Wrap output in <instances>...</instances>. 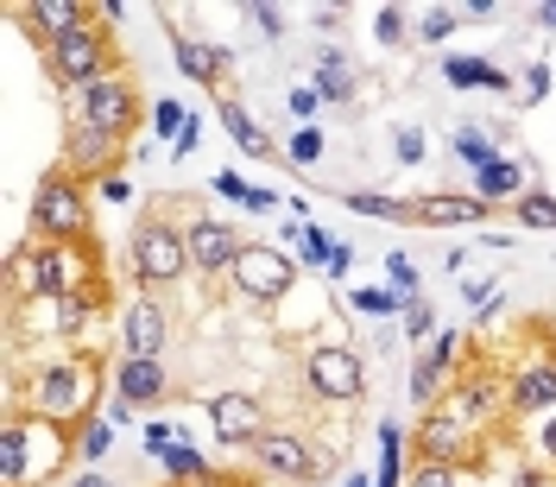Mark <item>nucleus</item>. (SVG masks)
<instances>
[{
    "instance_id": "obj_1",
    "label": "nucleus",
    "mask_w": 556,
    "mask_h": 487,
    "mask_svg": "<svg viewBox=\"0 0 556 487\" xmlns=\"http://www.w3.org/2000/svg\"><path fill=\"white\" fill-rule=\"evenodd\" d=\"M96 405V367L89 361H58L33 380V417L38 424H70Z\"/></svg>"
},
{
    "instance_id": "obj_2",
    "label": "nucleus",
    "mask_w": 556,
    "mask_h": 487,
    "mask_svg": "<svg viewBox=\"0 0 556 487\" xmlns=\"http://www.w3.org/2000/svg\"><path fill=\"white\" fill-rule=\"evenodd\" d=\"M33 235L51 247H76L83 235H89V209H83V197H76V184L70 177H45L33 197Z\"/></svg>"
},
{
    "instance_id": "obj_3",
    "label": "nucleus",
    "mask_w": 556,
    "mask_h": 487,
    "mask_svg": "<svg viewBox=\"0 0 556 487\" xmlns=\"http://www.w3.org/2000/svg\"><path fill=\"white\" fill-rule=\"evenodd\" d=\"M13 273H20V285H26L33 298H51V304L89 285L83 266L70 260V247H51V241H33L26 253H13Z\"/></svg>"
},
{
    "instance_id": "obj_4",
    "label": "nucleus",
    "mask_w": 556,
    "mask_h": 487,
    "mask_svg": "<svg viewBox=\"0 0 556 487\" xmlns=\"http://www.w3.org/2000/svg\"><path fill=\"white\" fill-rule=\"evenodd\" d=\"M134 273L139 285H172L190 273V247L172 222H139L134 228Z\"/></svg>"
},
{
    "instance_id": "obj_5",
    "label": "nucleus",
    "mask_w": 556,
    "mask_h": 487,
    "mask_svg": "<svg viewBox=\"0 0 556 487\" xmlns=\"http://www.w3.org/2000/svg\"><path fill=\"white\" fill-rule=\"evenodd\" d=\"M76 121L83 127H102V134H134V121H139V102H134V89L108 70V76H96V83H83L76 89Z\"/></svg>"
},
{
    "instance_id": "obj_6",
    "label": "nucleus",
    "mask_w": 556,
    "mask_h": 487,
    "mask_svg": "<svg viewBox=\"0 0 556 487\" xmlns=\"http://www.w3.org/2000/svg\"><path fill=\"white\" fill-rule=\"evenodd\" d=\"M45 58H51V76L58 83H96V76H108V33L89 20V26H76L70 38H58V45H45Z\"/></svg>"
},
{
    "instance_id": "obj_7",
    "label": "nucleus",
    "mask_w": 556,
    "mask_h": 487,
    "mask_svg": "<svg viewBox=\"0 0 556 487\" xmlns=\"http://www.w3.org/2000/svg\"><path fill=\"white\" fill-rule=\"evenodd\" d=\"M228 273H235V291H241V298H253V304H273V298H285V291H291L298 266H291L278 247H241V260H235Z\"/></svg>"
},
{
    "instance_id": "obj_8",
    "label": "nucleus",
    "mask_w": 556,
    "mask_h": 487,
    "mask_svg": "<svg viewBox=\"0 0 556 487\" xmlns=\"http://www.w3.org/2000/svg\"><path fill=\"white\" fill-rule=\"evenodd\" d=\"M253 455H260V469H273L285 482H311V475L329 469L323 455H311L304 437H278V430H260V437H253Z\"/></svg>"
},
{
    "instance_id": "obj_9",
    "label": "nucleus",
    "mask_w": 556,
    "mask_h": 487,
    "mask_svg": "<svg viewBox=\"0 0 556 487\" xmlns=\"http://www.w3.org/2000/svg\"><path fill=\"white\" fill-rule=\"evenodd\" d=\"M417 450H424V462H443V469L468 462V455H475L468 417H455V412H430L424 424H417Z\"/></svg>"
},
{
    "instance_id": "obj_10",
    "label": "nucleus",
    "mask_w": 556,
    "mask_h": 487,
    "mask_svg": "<svg viewBox=\"0 0 556 487\" xmlns=\"http://www.w3.org/2000/svg\"><path fill=\"white\" fill-rule=\"evenodd\" d=\"M165 311H159V298H139L127 304L121 316V361H159V348H165Z\"/></svg>"
},
{
    "instance_id": "obj_11",
    "label": "nucleus",
    "mask_w": 556,
    "mask_h": 487,
    "mask_svg": "<svg viewBox=\"0 0 556 487\" xmlns=\"http://www.w3.org/2000/svg\"><path fill=\"white\" fill-rule=\"evenodd\" d=\"M184 247H190V266H197V273H228V266L241 260L235 228H228V222H208V215H197V222L184 228Z\"/></svg>"
},
{
    "instance_id": "obj_12",
    "label": "nucleus",
    "mask_w": 556,
    "mask_h": 487,
    "mask_svg": "<svg viewBox=\"0 0 556 487\" xmlns=\"http://www.w3.org/2000/svg\"><path fill=\"white\" fill-rule=\"evenodd\" d=\"M304 380H311L323 399H354V392H361V354H348V348H311Z\"/></svg>"
},
{
    "instance_id": "obj_13",
    "label": "nucleus",
    "mask_w": 556,
    "mask_h": 487,
    "mask_svg": "<svg viewBox=\"0 0 556 487\" xmlns=\"http://www.w3.org/2000/svg\"><path fill=\"white\" fill-rule=\"evenodd\" d=\"M208 424H215V437H228V444H253V437H260V399H253V392H215V399H208Z\"/></svg>"
},
{
    "instance_id": "obj_14",
    "label": "nucleus",
    "mask_w": 556,
    "mask_h": 487,
    "mask_svg": "<svg viewBox=\"0 0 556 487\" xmlns=\"http://www.w3.org/2000/svg\"><path fill=\"white\" fill-rule=\"evenodd\" d=\"M114 399H127V405L165 399V361H121L114 367Z\"/></svg>"
},
{
    "instance_id": "obj_15",
    "label": "nucleus",
    "mask_w": 556,
    "mask_h": 487,
    "mask_svg": "<svg viewBox=\"0 0 556 487\" xmlns=\"http://www.w3.org/2000/svg\"><path fill=\"white\" fill-rule=\"evenodd\" d=\"M89 20H96V13H83L76 0H33V7H26V26H33V33L45 38V45L70 38L76 26H89Z\"/></svg>"
},
{
    "instance_id": "obj_16",
    "label": "nucleus",
    "mask_w": 556,
    "mask_h": 487,
    "mask_svg": "<svg viewBox=\"0 0 556 487\" xmlns=\"http://www.w3.org/2000/svg\"><path fill=\"white\" fill-rule=\"evenodd\" d=\"M33 424H7L0 430V482L7 487H33L38 482V469H33Z\"/></svg>"
},
{
    "instance_id": "obj_17",
    "label": "nucleus",
    "mask_w": 556,
    "mask_h": 487,
    "mask_svg": "<svg viewBox=\"0 0 556 487\" xmlns=\"http://www.w3.org/2000/svg\"><path fill=\"white\" fill-rule=\"evenodd\" d=\"M114 146H121L114 134H102V127H83V121H76V127H70V165H76V172H89V177H108Z\"/></svg>"
},
{
    "instance_id": "obj_18",
    "label": "nucleus",
    "mask_w": 556,
    "mask_h": 487,
    "mask_svg": "<svg viewBox=\"0 0 556 487\" xmlns=\"http://www.w3.org/2000/svg\"><path fill=\"white\" fill-rule=\"evenodd\" d=\"M513 412H556V367H525L513 380Z\"/></svg>"
},
{
    "instance_id": "obj_19",
    "label": "nucleus",
    "mask_w": 556,
    "mask_h": 487,
    "mask_svg": "<svg viewBox=\"0 0 556 487\" xmlns=\"http://www.w3.org/2000/svg\"><path fill=\"white\" fill-rule=\"evenodd\" d=\"M481 197H417L412 203V222H481Z\"/></svg>"
},
{
    "instance_id": "obj_20",
    "label": "nucleus",
    "mask_w": 556,
    "mask_h": 487,
    "mask_svg": "<svg viewBox=\"0 0 556 487\" xmlns=\"http://www.w3.org/2000/svg\"><path fill=\"white\" fill-rule=\"evenodd\" d=\"M222 127L235 134V146H241L247 159H273V152H278L273 139L260 134V121H253V114H247L241 102H222Z\"/></svg>"
},
{
    "instance_id": "obj_21",
    "label": "nucleus",
    "mask_w": 556,
    "mask_h": 487,
    "mask_svg": "<svg viewBox=\"0 0 556 487\" xmlns=\"http://www.w3.org/2000/svg\"><path fill=\"white\" fill-rule=\"evenodd\" d=\"M172 51H177V70H184V76L215 83V70H222V51H215V45H203V38H190V33H172Z\"/></svg>"
},
{
    "instance_id": "obj_22",
    "label": "nucleus",
    "mask_w": 556,
    "mask_h": 487,
    "mask_svg": "<svg viewBox=\"0 0 556 487\" xmlns=\"http://www.w3.org/2000/svg\"><path fill=\"white\" fill-rule=\"evenodd\" d=\"M443 76H450L455 89H513V76H506V70H493V64H481V58H450Z\"/></svg>"
},
{
    "instance_id": "obj_23",
    "label": "nucleus",
    "mask_w": 556,
    "mask_h": 487,
    "mask_svg": "<svg viewBox=\"0 0 556 487\" xmlns=\"http://www.w3.org/2000/svg\"><path fill=\"white\" fill-rule=\"evenodd\" d=\"M475 177H481V190H475L481 203H506V197L519 203V197H525V172H519V165H506V159H493V165L475 172Z\"/></svg>"
},
{
    "instance_id": "obj_24",
    "label": "nucleus",
    "mask_w": 556,
    "mask_h": 487,
    "mask_svg": "<svg viewBox=\"0 0 556 487\" xmlns=\"http://www.w3.org/2000/svg\"><path fill=\"white\" fill-rule=\"evenodd\" d=\"M354 215H386V222H412V203H392V197H380V190H348L342 197Z\"/></svg>"
},
{
    "instance_id": "obj_25",
    "label": "nucleus",
    "mask_w": 556,
    "mask_h": 487,
    "mask_svg": "<svg viewBox=\"0 0 556 487\" xmlns=\"http://www.w3.org/2000/svg\"><path fill=\"white\" fill-rule=\"evenodd\" d=\"M159 462H165V475H172V482H208V462L197 450H184V444H172Z\"/></svg>"
},
{
    "instance_id": "obj_26",
    "label": "nucleus",
    "mask_w": 556,
    "mask_h": 487,
    "mask_svg": "<svg viewBox=\"0 0 556 487\" xmlns=\"http://www.w3.org/2000/svg\"><path fill=\"white\" fill-rule=\"evenodd\" d=\"M500 405V380H468V392L455 399V417H486Z\"/></svg>"
},
{
    "instance_id": "obj_27",
    "label": "nucleus",
    "mask_w": 556,
    "mask_h": 487,
    "mask_svg": "<svg viewBox=\"0 0 556 487\" xmlns=\"http://www.w3.org/2000/svg\"><path fill=\"white\" fill-rule=\"evenodd\" d=\"M455 159H468L475 172H486V165H493L500 152L486 146V134H481V127H462V134H455Z\"/></svg>"
},
{
    "instance_id": "obj_28",
    "label": "nucleus",
    "mask_w": 556,
    "mask_h": 487,
    "mask_svg": "<svg viewBox=\"0 0 556 487\" xmlns=\"http://www.w3.org/2000/svg\"><path fill=\"white\" fill-rule=\"evenodd\" d=\"M354 96V76L342 64H323L316 70V102H348Z\"/></svg>"
},
{
    "instance_id": "obj_29",
    "label": "nucleus",
    "mask_w": 556,
    "mask_h": 487,
    "mask_svg": "<svg viewBox=\"0 0 556 487\" xmlns=\"http://www.w3.org/2000/svg\"><path fill=\"white\" fill-rule=\"evenodd\" d=\"M291 235H298V247H304V260H311V266H329V253H336V247L323 241V228H316V222H298Z\"/></svg>"
},
{
    "instance_id": "obj_30",
    "label": "nucleus",
    "mask_w": 556,
    "mask_h": 487,
    "mask_svg": "<svg viewBox=\"0 0 556 487\" xmlns=\"http://www.w3.org/2000/svg\"><path fill=\"white\" fill-rule=\"evenodd\" d=\"M455 20H462V13H455V7H430V13H424V45H443V38L455 33Z\"/></svg>"
},
{
    "instance_id": "obj_31",
    "label": "nucleus",
    "mask_w": 556,
    "mask_h": 487,
    "mask_svg": "<svg viewBox=\"0 0 556 487\" xmlns=\"http://www.w3.org/2000/svg\"><path fill=\"white\" fill-rule=\"evenodd\" d=\"M348 298H354V311H367V316H386V311H399V304H405L399 291H361V285H354Z\"/></svg>"
},
{
    "instance_id": "obj_32",
    "label": "nucleus",
    "mask_w": 556,
    "mask_h": 487,
    "mask_svg": "<svg viewBox=\"0 0 556 487\" xmlns=\"http://www.w3.org/2000/svg\"><path fill=\"white\" fill-rule=\"evenodd\" d=\"M519 222L525 228H556V203L551 197H519Z\"/></svg>"
},
{
    "instance_id": "obj_33",
    "label": "nucleus",
    "mask_w": 556,
    "mask_h": 487,
    "mask_svg": "<svg viewBox=\"0 0 556 487\" xmlns=\"http://www.w3.org/2000/svg\"><path fill=\"white\" fill-rule=\"evenodd\" d=\"M386 273H392V285H399V298H412V291H417V266H412V253H386Z\"/></svg>"
},
{
    "instance_id": "obj_34",
    "label": "nucleus",
    "mask_w": 556,
    "mask_h": 487,
    "mask_svg": "<svg viewBox=\"0 0 556 487\" xmlns=\"http://www.w3.org/2000/svg\"><path fill=\"white\" fill-rule=\"evenodd\" d=\"M108 444H114V424H108V417H96V424L83 430V455H89V462H102Z\"/></svg>"
},
{
    "instance_id": "obj_35",
    "label": "nucleus",
    "mask_w": 556,
    "mask_h": 487,
    "mask_svg": "<svg viewBox=\"0 0 556 487\" xmlns=\"http://www.w3.org/2000/svg\"><path fill=\"white\" fill-rule=\"evenodd\" d=\"M405 487H455V469H443V462H417Z\"/></svg>"
},
{
    "instance_id": "obj_36",
    "label": "nucleus",
    "mask_w": 556,
    "mask_h": 487,
    "mask_svg": "<svg viewBox=\"0 0 556 487\" xmlns=\"http://www.w3.org/2000/svg\"><path fill=\"white\" fill-rule=\"evenodd\" d=\"M443 367H450V361H437V354H430V361H424V367L412 374V392H417V399H430V392L443 386Z\"/></svg>"
},
{
    "instance_id": "obj_37",
    "label": "nucleus",
    "mask_w": 556,
    "mask_h": 487,
    "mask_svg": "<svg viewBox=\"0 0 556 487\" xmlns=\"http://www.w3.org/2000/svg\"><path fill=\"white\" fill-rule=\"evenodd\" d=\"M316 159H323V134H316V127H304V134L291 139V165H316Z\"/></svg>"
},
{
    "instance_id": "obj_38",
    "label": "nucleus",
    "mask_w": 556,
    "mask_h": 487,
    "mask_svg": "<svg viewBox=\"0 0 556 487\" xmlns=\"http://www.w3.org/2000/svg\"><path fill=\"white\" fill-rule=\"evenodd\" d=\"M247 26L260 38H278V7H247Z\"/></svg>"
},
{
    "instance_id": "obj_39",
    "label": "nucleus",
    "mask_w": 556,
    "mask_h": 487,
    "mask_svg": "<svg viewBox=\"0 0 556 487\" xmlns=\"http://www.w3.org/2000/svg\"><path fill=\"white\" fill-rule=\"evenodd\" d=\"M544 89H551V70L531 64V70H525V102H544Z\"/></svg>"
},
{
    "instance_id": "obj_40",
    "label": "nucleus",
    "mask_w": 556,
    "mask_h": 487,
    "mask_svg": "<svg viewBox=\"0 0 556 487\" xmlns=\"http://www.w3.org/2000/svg\"><path fill=\"white\" fill-rule=\"evenodd\" d=\"M380 38H386V45H399V38H405V13H399V7H380Z\"/></svg>"
},
{
    "instance_id": "obj_41",
    "label": "nucleus",
    "mask_w": 556,
    "mask_h": 487,
    "mask_svg": "<svg viewBox=\"0 0 556 487\" xmlns=\"http://www.w3.org/2000/svg\"><path fill=\"white\" fill-rule=\"evenodd\" d=\"M215 190H222V197H235V203H247V184H241V172H222V177H215Z\"/></svg>"
},
{
    "instance_id": "obj_42",
    "label": "nucleus",
    "mask_w": 556,
    "mask_h": 487,
    "mask_svg": "<svg viewBox=\"0 0 556 487\" xmlns=\"http://www.w3.org/2000/svg\"><path fill=\"white\" fill-rule=\"evenodd\" d=\"M399 159H424V134H417V127L399 134Z\"/></svg>"
},
{
    "instance_id": "obj_43",
    "label": "nucleus",
    "mask_w": 556,
    "mask_h": 487,
    "mask_svg": "<svg viewBox=\"0 0 556 487\" xmlns=\"http://www.w3.org/2000/svg\"><path fill=\"white\" fill-rule=\"evenodd\" d=\"M102 197H108V203H127L134 190H127V177H102Z\"/></svg>"
},
{
    "instance_id": "obj_44",
    "label": "nucleus",
    "mask_w": 556,
    "mask_h": 487,
    "mask_svg": "<svg viewBox=\"0 0 556 487\" xmlns=\"http://www.w3.org/2000/svg\"><path fill=\"white\" fill-rule=\"evenodd\" d=\"M291 108L298 114H316V89H291Z\"/></svg>"
},
{
    "instance_id": "obj_45",
    "label": "nucleus",
    "mask_w": 556,
    "mask_h": 487,
    "mask_svg": "<svg viewBox=\"0 0 556 487\" xmlns=\"http://www.w3.org/2000/svg\"><path fill=\"white\" fill-rule=\"evenodd\" d=\"M70 487H114V482H108L102 469H89V475H76V482H70Z\"/></svg>"
},
{
    "instance_id": "obj_46",
    "label": "nucleus",
    "mask_w": 556,
    "mask_h": 487,
    "mask_svg": "<svg viewBox=\"0 0 556 487\" xmlns=\"http://www.w3.org/2000/svg\"><path fill=\"white\" fill-rule=\"evenodd\" d=\"M538 26H551V33H556V0H544V7H538Z\"/></svg>"
},
{
    "instance_id": "obj_47",
    "label": "nucleus",
    "mask_w": 556,
    "mask_h": 487,
    "mask_svg": "<svg viewBox=\"0 0 556 487\" xmlns=\"http://www.w3.org/2000/svg\"><path fill=\"white\" fill-rule=\"evenodd\" d=\"M544 455H551V462H556V417H551V424H544Z\"/></svg>"
},
{
    "instance_id": "obj_48",
    "label": "nucleus",
    "mask_w": 556,
    "mask_h": 487,
    "mask_svg": "<svg viewBox=\"0 0 556 487\" xmlns=\"http://www.w3.org/2000/svg\"><path fill=\"white\" fill-rule=\"evenodd\" d=\"M519 487H551V482H544V475H519Z\"/></svg>"
}]
</instances>
